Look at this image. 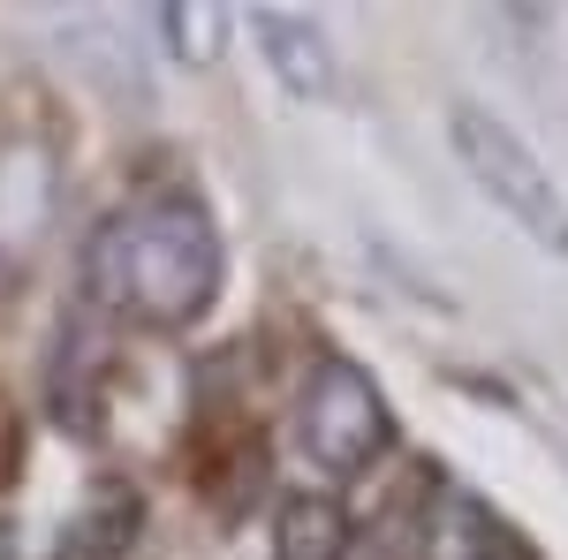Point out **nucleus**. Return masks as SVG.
I'll use <instances>...</instances> for the list:
<instances>
[{
	"mask_svg": "<svg viewBox=\"0 0 568 560\" xmlns=\"http://www.w3.org/2000/svg\"><path fill=\"white\" fill-rule=\"evenodd\" d=\"M220 288H227V243L197 190H144L114 205L84 243V310L152 334L197 326Z\"/></svg>",
	"mask_w": 568,
	"mask_h": 560,
	"instance_id": "f257e3e1",
	"label": "nucleus"
},
{
	"mask_svg": "<svg viewBox=\"0 0 568 560\" xmlns=\"http://www.w3.org/2000/svg\"><path fill=\"white\" fill-rule=\"evenodd\" d=\"M447 144H455L463 174L493 197V213H508L546 258L568 265V190L524 144V130H508V122H500L493 106H478V99H447Z\"/></svg>",
	"mask_w": 568,
	"mask_h": 560,
	"instance_id": "f03ea898",
	"label": "nucleus"
},
{
	"mask_svg": "<svg viewBox=\"0 0 568 560\" xmlns=\"http://www.w3.org/2000/svg\"><path fill=\"white\" fill-rule=\"evenodd\" d=\"M296 455H304L311 477H326V485H349V477L379 470L394 447V401L379 394V379L349 364V356H318L311 364L304 394H296Z\"/></svg>",
	"mask_w": 568,
	"mask_h": 560,
	"instance_id": "7ed1b4c3",
	"label": "nucleus"
},
{
	"mask_svg": "<svg viewBox=\"0 0 568 560\" xmlns=\"http://www.w3.org/2000/svg\"><path fill=\"white\" fill-rule=\"evenodd\" d=\"M251 39H258L273 84L296 91V99H342V53L326 39L318 16H296V8H251Z\"/></svg>",
	"mask_w": 568,
	"mask_h": 560,
	"instance_id": "20e7f679",
	"label": "nucleus"
},
{
	"mask_svg": "<svg viewBox=\"0 0 568 560\" xmlns=\"http://www.w3.org/2000/svg\"><path fill=\"white\" fill-rule=\"evenodd\" d=\"M136 530H144V492L130 477H99L61 530V560H130Z\"/></svg>",
	"mask_w": 568,
	"mask_h": 560,
	"instance_id": "39448f33",
	"label": "nucleus"
},
{
	"mask_svg": "<svg viewBox=\"0 0 568 560\" xmlns=\"http://www.w3.org/2000/svg\"><path fill=\"white\" fill-rule=\"evenodd\" d=\"M425 553L433 560H538L524 538L493 516V508H478L470 492H439L433 530H425Z\"/></svg>",
	"mask_w": 568,
	"mask_h": 560,
	"instance_id": "423d86ee",
	"label": "nucleus"
},
{
	"mask_svg": "<svg viewBox=\"0 0 568 560\" xmlns=\"http://www.w3.org/2000/svg\"><path fill=\"white\" fill-rule=\"evenodd\" d=\"M273 553L281 560H349V508L334 492H288L273 508Z\"/></svg>",
	"mask_w": 568,
	"mask_h": 560,
	"instance_id": "0eeeda50",
	"label": "nucleus"
},
{
	"mask_svg": "<svg viewBox=\"0 0 568 560\" xmlns=\"http://www.w3.org/2000/svg\"><path fill=\"white\" fill-rule=\"evenodd\" d=\"M99 387H106V356L91 334H69L61 356H53V417L69 431H91L99 425Z\"/></svg>",
	"mask_w": 568,
	"mask_h": 560,
	"instance_id": "6e6552de",
	"label": "nucleus"
},
{
	"mask_svg": "<svg viewBox=\"0 0 568 560\" xmlns=\"http://www.w3.org/2000/svg\"><path fill=\"white\" fill-rule=\"evenodd\" d=\"M152 23H160V45L175 53L182 69H213L220 53H227V31H235L227 8H213V0H168Z\"/></svg>",
	"mask_w": 568,
	"mask_h": 560,
	"instance_id": "1a4fd4ad",
	"label": "nucleus"
}]
</instances>
